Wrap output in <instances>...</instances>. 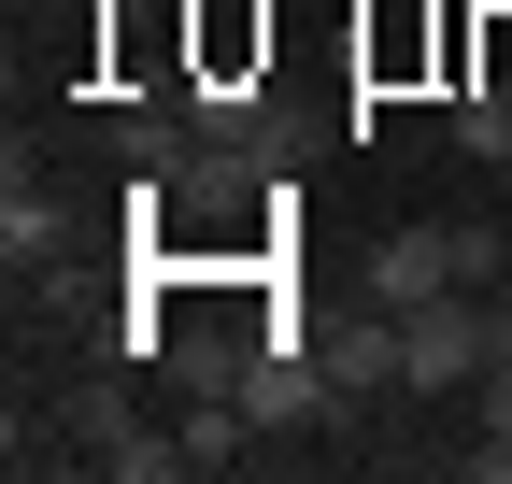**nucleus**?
Listing matches in <instances>:
<instances>
[{"instance_id":"obj_1","label":"nucleus","mask_w":512,"mask_h":484,"mask_svg":"<svg viewBox=\"0 0 512 484\" xmlns=\"http://www.w3.org/2000/svg\"><path fill=\"white\" fill-rule=\"evenodd\" d=\"M72 456L114 470V484H171V470H185V428H143L114 385H86V399H72Z\"/></svg>"},{"instance_id":"obj_3","label":"nucleus","mask_w":512,"mask_h":484,"mask_svg":"<svg viewBox=\"0 0 512 484\" xmlns=\"http://www.w3.org/2000/svg\"><path fill=\"white\" fill-rule=\"evenodd\" d=\"M413 385H484V285H441V299H413Z\"/></svg>"},{"instance_id":"obj_5","label":"nucleus","mask_w":512,"mask_h":484,"mask_svg":"<svg viewBox=\"0 0 512 484\" xmlns=\"http://www.w3.org/2000/svg\"><path fill=\"white\" fill-rule=\"evenodd\" d=\"M484 470H512V356H484Z\"/></svg>"},{"instance_id":"obj_4","label":"nucleus","mask_w":512,"mask_h":484,"mask_svg":"<svg viewBox=\"0 0 512 484\" xmlns=\"http://www.w3.org/2000/svg\"><path fill=\"white\" fill-rule=\"evenodd\" d=\"M57 242H72V200H57V186H43V171L15 157V171H0V257H15V271H43V257H57Z\"/></svg>"},{"instance_id":"obj_2","label":"nucleus","mask_w":512,"mask_h":484,"mask_svg":"<svg viewBox=\"0 0 512 484\" xmlns=\"http://www.w3.org/2000/svg\"><path fill=\"white\" fill-rule=\"evenodd\" d=\"M313 371H328L342 413H356V399H384V385H413V328L384 314V299H356L342 328H313Z\"/></svg>"},{"instance_id":"obj_6","label":"nucleus","mask_w":512,"mask_h":484,"mask_svg":"<svg viewBox=\"0 0 512 484\" xmlns=\"http://www.w3.org/2000/svg\"><path fill=\"white\" fill-rule=\"evenodd\" d=\"M498 200H512V157H498Z\"/></svg>"}]
</instances>
